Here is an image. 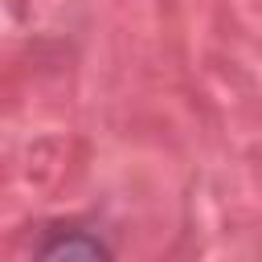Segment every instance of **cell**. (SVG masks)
<instances>
[{"label": "cell", "mask_w": 262, "mask_h": 262, "mask_svg": "<svg viewBox=\"0 0 262 262\" xmlns=\"http://www.w3.org/2000/svg\"><path fill=\"white\" fill-rule=\"evenodd\" d=\"M33 262H115V254L98 233L66 225V229H49L41 237Z\"/></svg>", "instance_id": "6da1fadb"}]
</instances>
